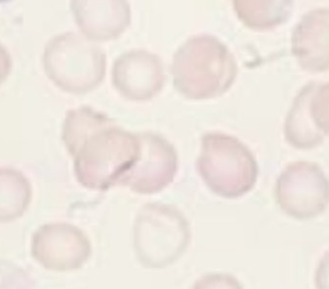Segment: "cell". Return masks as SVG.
<instances>
[{
  "mask_svg": "<svg viewBox=\"0 0 329 289\" xmlns=\"http://www.w3.org/2000/svg\"><path fill=\"white\" fill-rule=\"evenodd\" d=\"M62 140L74 161L77 181L89 190L107 191L122 179L139 157L138 134L128 132L90 106L71 109Z\"/></svg>",
  "mask_w": 329,
  "mask_h": 289,
  "instance_id": "6da1fadb",
  "label": "cell"
},
{
  "mask_svg": "<svg viewBox=\"0 0 329 289\" xmlns=\"http://www.w3.org/2000/svg\"><path fill=\"white\" fill-rule=\"evenodd\" d=\"M171 73L179 94L191 101H203L227 93L237 79L238 66L232 52L220 39L198 34L175 51Z\"/></svg>",
  "mask_w": 329,
  "mask_h": 289,
  "instance_id": "7a4b0ae2",
  "label": "cell"
},
{
  "mask_svg": "<svg viewBox=\"0 0 329 289\" xmlns=\"http://www.w3.org/2000/svg\"><path fill=\"white\" fill-rule=\"evenodd\" d=\"M197 169L208 189L225 198L248 193L259 177L258 162L250 148L236 136L221 132L203 135Z\"/></svg>",
  "mask_w": 329,
  "mask_h": 289,
  "instance_id": "3957f363",
  "label": "cell"
},
{
  "mask_svg": "<svg viewBox=\"0 0 329 289\" xmlns=\"http://www.w3.org/2000/svg\"><path fill=\"white\" fill-rule=\"evenodd\" d=\"M43 62L48 79L64 92L76 95L97 89L107 74L105 51L75 32L51 39L45 47Z\"/></svg>",
  "mask_w": 329,
  "mask_h": 289,
  "instance_id": "277c9868",
  "label": "cell"
},
{
  "mask_svg": "<svg viewBox=\"0 0 329 289\" xmlns=\"http://www.w3.org/2000/svg\"><path fill=\"white\" fill-rule=\"evenodd\" d=\"M277 203L288 216L309 219L321 214L329 204V179L320 164L297 161L288 164L275 184Z\"/></svg>",
  "mask_w": 329,
  "mask_h": 289,
  "instance_id": "5b68a950",
  "label": "cell"
},
{
  "mask_svg": "<svg viewBox=\"0 0 329 289\" xmlns=\"http://www.w3.org/2000/svg\"><path fill=\"white\" fill-rule=\"evenodd\" d=\"M141 152L136 163L119 185L134 193L151 194L173 182L178 170L177 152L168 140L152 132H139Z\"/></svg>",
  "mask_w": 329,
  "mask_h": 289,
  "instance_id": "8992f818",
  "label": "cell"
},
{
  "mask_svg": "<svg viewBox=\"0 0 329 289\" xmlns=\"http://www.w3.org/2000/svg\"><path fill=\"white\" fill-rule=\"evenodd\" d=\"M112 82L117 93L131 102H148L162 92L165 67L157 54L132 50L119 55L112 68Z\"/></svg>",
  "mask_w": 329,
  "mask_h": 289,
  "instance_id": "52a82bcc",
  "label": "cell"
},
{
  "mask_svg": "<svg viewBox=\"0 0 329 289\" xmlns=\"http://www.w3.org/2000/svg\"><path fill=\"white\" fill-rule=\"evenodd\" d=\"M71 10L80 32L93 42L116 40L132 21L129 0H71Z\"/></svg>",
  "mask_w": 329,
  "mask_h": 289,
  "instance_id": "ba28073f",
  "label": "cell"
},
{
  "mask_svg": "<svg viewBox=\"0 0 329 289\" xmlns=\"http://www.w3.org/2000/svg\"><path fill=\"white\" fill-rule=\"evenodd\" d=\"M291 54L303 71H329V7L305 13L291 33Z\"/></svg>",
  "mask_w": 329,
  "mask_h": 289,
  "instance_id": "9c48e42d",
  "label": "cell"
},
{
  "mask_svg": "<svg viewBox=\"0 0 329 289\" xmlns=\"http://www.w3.org/2000/svg\"><path fill=\"white\" fill-rule=\"evenodd\" d=\"M315 81L300 89L292 102L284 124L286 142L293 148L309 150L320 146L325 136L315 127L310 113V100Z\"/></svg>",
  "mask_w": 329,
  "mask_h": 289,
  "instance_id": "30bf717a",
  "label": "cell"
},
{
  "mask_svg": "<svg viewBox=\"0 0 329 289\" xmlns=\"http://www.w3.org/2000/svg\"><path fill=\"white\" fill-rule=\"evenodd\" d=\"M237 18L247 28L268 32L286 23L293 11V0H230Z\"/></svg>",
  "mask_w": 329,
  "mask_h": 289,
  "instance_id": "8fae6325",
  "label": "cell"
},
{
  "mask_svg": "<svg viewBox=\"0 0 329 289\" xmlns=\"http://www.w3.org/2000/svg\"><path fill=\"white\" fill-rule=\"evenodd\" d=\"M310 113L320 132L324 136L329 135V81L315 82L310 100Z\"/></svg>",
  "mask_w": 329,
  "mask_h": 289,
  "instance_id": "7c38bea8",
  "label": "cell"
},
{
  "mask_svg": "<svg viewBox=\"0 0 329 289\" xmlns=\"http://www.w3.org/2000/svg\"><path fill=\"white\" fill-rule=\"evenodd\" d=\"M12 61L8 51L0 45V84L7 79L11 71Z\"/></svg>",
  "mask_w": 329,
  "mask_h": 289,
  "instance_id": "4fadbf2b",
  "label": "cell"
}]
</instances>
